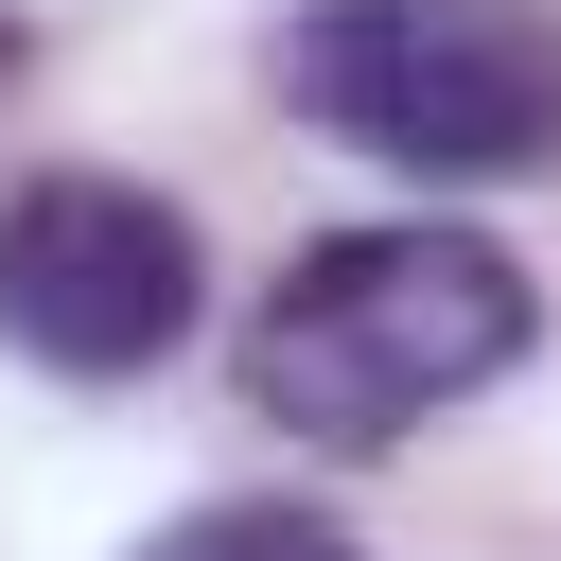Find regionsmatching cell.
Instances as JSON below:
<instances>
[{
  "label": "cell",
  "instance_id": "5",
  "mask_svg": "<svg viewBox=\"0 0 561 561\" xmlns=\"http://www.w3.org/2000/svg\"><path fill=\"white\" fill-rule=\"evenodd\" d=\"M0 70H18V18H0Z\"/></svg>",
  "mask_w": 561,
  "mask_h": 561
},
{
  "label": "cell",
  "instance_id": "4",
  "mask_svg": "<svg viewBox=\"0 0 561 561\" xmlns=\"http://www.w3.org/2000/svg\"><path fill=\"white\" fill-rule=\"evenodd\" d=\"M140 561H368L333 508H280V491H245V508H175Z\"/></svg>",
  "mask_w": 561,
  "mask_h": 561
},
{
  "label": "cell",
  "instance_id": "2",
  "mask_svg": "<svg viewBox=\"0 0 561 561\" xmlns=\"http://www.w3.org/2000/svg\"><path fill=\"white\" fill-rule=\"evenodd\" d=\"M280 105L386 175H543L561 158V18L543 0H298Z\"/></svg>",
  "mask_w": 561,
  "mask_h": 561
},
{
  "label": "cell",
  "instance_id": "1",
  "mask_svg": "<svg viewBox=\"0 0 561 561\" xmlns=\"http://www.w3.org/2000/svg\"><path fill=\"white\" fill-rule=\"evenodd\" d=\"M526 351V263L491 228H333L245 298V403L316 456H368L438 403H473Z\"/></svg>",
  "mask_w": 561,
  "mask_h": 561
},
{
  "label": "cell",
  "instance_id": "3",
  "mask_svg": "<svg viewBox=\"0 0 561 561\" xmlns=\"http://www.w3.org/2000/svg\"><path fill=\"white\" fill-rule=\"evenodd\" d=\"M193 210L140 193V175H35L0 210V333L70 386H123L193 333Z\"/></svg>",
  "mask_w": 561,
  "mask_h": 561
}]
</instances>
